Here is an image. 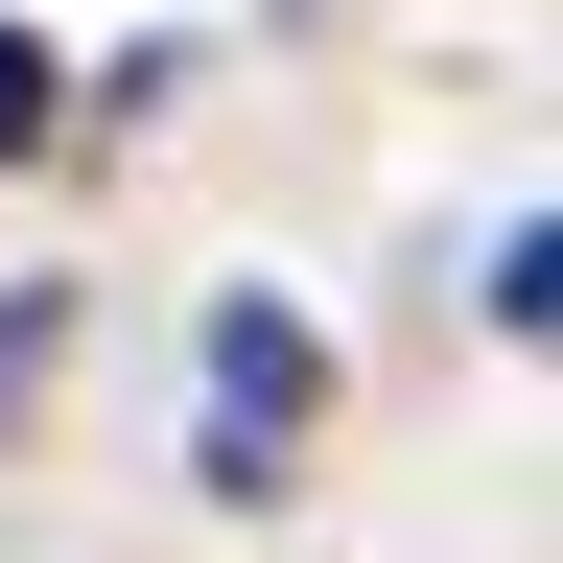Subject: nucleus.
I'll return each instance as SVG.
<instances>
[{
  "instance_id": "1",
  "label": "nucleus",
  "mask_w": 563,
  "mask_h": 563,
  "mask_svg": "<svg viewBox=\"0 0 563 563\" xmlns=\"http://www.w3.org/2000/svg\"><path fill=\"white\" fill-rule=\"evenodd\" d=\"M306 422H329V329L235 282V306H211V422H188V470H211V493H282Z\"/></svg>"
},
{
  "instance_id": "2",
  "label": "nucleus",
  "mask_w": 563,
  "mask_h": 563,
  "mask_svg": "<svg viewBox=\"0 0 563 563\" xmlns=\"http://www.w3.org/2000/svg\"><path fill=\"white\" fill-rule=\"evenodd\" d=\"M47 95H70V70H47L24 24H0V165H24V141H47Z\"/></svg>"
}]
</instances>
